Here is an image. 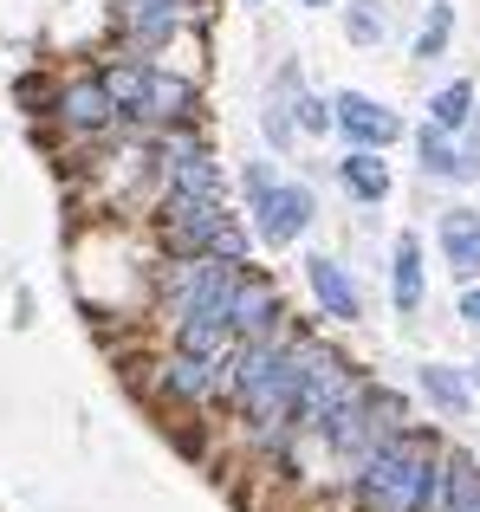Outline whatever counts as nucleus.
<instances>
[{
  "instance_id": "nucleus-1",
  "label": "nucleus",
  "mask_w": 480,
  "mask_h": 512,
  "mask_svg": "<svg viewBox=\"0 0 480 512\" xmlns=\"http://www.w3.org/2000/svg\"><path fill=\"white\" fill-rule=\"evenodd\" d=\"M98 78L104 91L117 98L124 111V130L137 137H156V130H176V124H202V85L176 65L150 59V52H104L98 59Z\"/></svg>"
},
{
  "instance_id": "nucleus-2",
  "label": "nucleus",
  "mask_w": 480,
  "mask_h": 512,
  "mask_svg": "<svg viewBox=\"0 0 480 512\" xmlns=\"http://www.w3.org/2000/svg\"><path fill=\"white\" fill-rule=\"evenodd\" d=\"M435 461H442V435L409 422V428H396L377 454H364V461L344 474V500H351V512H416Z\"/></svg>"
},
{
  "instance_id": "nucleus-3",
  "label": "nucleus",
  "mask_w": 480,
  "mask_h": 512,
  "mask_svg": "<svg viewBox=\"0 0 480 512\" xmlns=\"http://www.w3.org/2000/svg\"><path fill=\"white\" fill-rule=\"evenodd\" d=\"M150 234L163 260H234L247 266L253 253V227L234 201H182V195H156L150 201Z\"/></svg>"
},
{
  "instance_id": "nucleus-4",
  "label": "nucleus",
  "mask_w": 480,
  "mask_h": 512,
  "mask_svg": "<svg viewBox=\"0 0 480 512\" xmlns=\"http://www.w3.org/2000/svg\"><path fill=\"white\" fill-rule=\"evenodd\" d=\"M416 415H409V402L396 396L390 383H377V376H364L357 370V383L344 389V402L331 409V422H325V435L312 441V454H325L331 467H338V480L351 474L364 454H377L383 441L396 435V428H409Z\"/></svg>"
},
{
  "instance_id": "nucleus-5",
  "label": "nucleus",
  "mask_w": 480,
  "mask_h": 512,
  "mask_svg": "<svg viewBox=\"0 0 480 512\" xmlns=\"http://www.w3.org/2000/svg\"><path fill=\"white\" fill-rule=\"evenodd\" d=\"M247 266H234V260H156L150 312L163 318V325H182V318H228L234 286H240Z\"/></svg>"
},
{
  "instance_id": "nucleus-6",
  "label": "nucleus",
  "mask_w": 480,
  "mask_h": 512,
  "mask_svg": "<svg viewBox=\"0 0 480 512\" xmlns=\"http://www.w3.org/2000/svg\"><path fill=\"white\" fill-rule=\"evenodd\" d=\"M286 338H292V357H299V415H292V428H299V441H318L331 409L344 402V389L357 383V363L312 325H292Z\"/></svg>"
},
{
  "instance_id": "nucleus-7",
  "label": "nucleus",
  "mask_w": 480,
  "mask_h": 512,
  "mask_svg": "<svg viewBox=\"0 0 480 512\" xmlns=\"http://www.w3.org/2000/svg\"><path fill=\"white\" fill-rule=\"evenodd\" d=\"M150 182L156 195H182V201H228V169H221L215 143L202 124H176L150 137Z\"/></svg>"
},
{
  "instance_id": "nucleus-8",
  "label": "nucleus",
  "mask_w": 480,
  "mask_h": 512,
  "mask_svg": "<svg viewBox=\"0 0 480 512\" xmlns=\"http://www.w3.org/2000/svg\"><path fill=\"white\" fill-rule=\"evenodd\" d=\"M234 363V357H228ZM228 363L215 357H195V350H176L169 344L163 357L150 363V396L163 402V409H182V415H228Z\"/></svg>"
},
{
  "instance_id": "nucleus-9",
  "label": "nucleus",
  "mask_w": 480,
  "mask_h": 512,
  "mask_svg": "<svg viewBox=\"0 0 480 512\" xmlns=\"http://www.w3.org/2000/svg\"><path fill=\"white\" fill-rule=\"evenodd\" d=\"M46 117H52V124H59L72 143H85V150H98V143L124 137V111H117V98L104 91L98 65H91V72H72V78H65V85L46 98Z\"/></svg>"
},
{
  "instance_id": "nucleus-10",
  "label": "nucleus",
  "mask_w": 480,
  "mask_h": 512,
  "mask_svg": "<svg viewBox=\"0 0 480 512\" xmlns=\"http://www.w3.org/2000/svg\"><path fill=\"white\" fill-rule=\"evenodd\" d=\"M247 227H253V247H260V253L299 247V240L318 227V195H312V182H292V175H279V182L266 188L260 201H247Z\"/></svg>"
},
{
  "instance_id": "nucleus-11",
  "label": "nucleus",
  "mask_w": 480,
  "mask_h": 512,
  "mask_svg": "<svg viewBox=\"0 0 480 512\" xmlns=\"http://www.w3.org/2000/svg\"><path fill=\"white\" fill-rule=\"evenodd\" d=\"M111 33H117L124 52H150V59H163L182 33H195V20L176 13V7H163V0H111Z\"/></svg>"
},
{
  "instance_id": "nucleus-12",
  "label": "nucleus",
  "mask_w": 480,
  "mask_h": 512,
  "mask_svg": "<svg viewBox=\"0 0 480 512\" xmlns=\"http://www.w3.org/2000/svg\"><path fill=\"white\" fill-rule=\"evenodd\" d=\"M228 325L240 344H260V338H279V331L292 325L286 318V292H279V279L266 273V266H247L234 286V305H228Z\"/></svg>"
},
{
  "instance_id": "nucleus-13",
  "label": "nucleus",
  "mask_w": 480,
  "mask_h": 512,
  "mask_svg": "<svg viewBox=\"0 0 480 512\" xmlns=\"http://www.w3.org/2000/svg\"><path fill=\"white\" fill-rule=\"evenodd\" d=\"M331 111H338V137L357 150H390L409 137V117L390 98H370V91H331Z\"/></svg>"
},
{
  "instance_id": "nucleus-14",
  "label": "nucleus",
  "mask_w": 480,
  "mask_h": 512,
  "mask_svg": "<svg viewBox=\"0 0 480 512\" xmlns=\"http://www.w3.org/2000/svg\"><path fill=\"white\" fill-rule=\"evenodd\" d=\"M305 292H312V312L325 325H357L364 318V286L351 279V266L338 253H312L305 260Z\"/></svg>"
},
{
  "instance_id": "nucleus-15",
  "label": "nucleus",
  "mask_w": 480,
  "mask_h": 512,
  "mask_svg": "<svg viewBox=\"0 0 480 512\" xmlns=\"http://www.w3.org/2000/svg\"><path fill=\"white\" fill-rule=\"evenodd\" d=\"M416 169H422V182L474 188L480 182V150H468V137H448V130L422 124L416 130Z\"/></svg>"
},
{
  "instance_id": "nucleus-16",
  "label": "nucleus",
  "mask_w": 480,
  "mask_h": 512,
  "mask_svg": "<svg viewBox=\"0 0 480 512\" xmlns=\"http://www.w3.org/2000/svg\"><path fill=\"white\" fill-rule=\"evenodd\" d=\"M390 305L396 318H416L429 305V247H422V234L390 240Z\"/></svg>"
},
{
  "instance_id": "nucleus-17",
  "label": "nucleus",
  "mask_w": 480,
  "mask_h": 512,
  "mask_svg": "<svg viewBox=\"0 0 480 512\" xmlns=\"http://www.w3.org/2000/svg\"><path fill=\"white\" fill-rule=\"evenodd\" d=\"M435 247H442L448 273H455L461 286H474V279H480V208H468V201L442 208V221H435Z\"/></svg>"
},
{
  "instance_id": "nucleus-18",
  "label": "nucleus",
  "mask_w": 480,
  "mask_h": 512,
  "mask_svg": "<svg viewBox=\"0 0 480 512\" xmlns=\"http://www.w3.org/2000/svg\"><path fill=\"white\" fill-rule=\"evenodd\" d=\"M273 91L292 104V124H299V137H338V111H331V98L305 85V72H299L292 59L273 72Z\"/></svg>"
},
{
  "instance_id": "nucleus-19",
  "label": "nucleus",
  "mask_w": 480,
  "mask_h": 512,
  "mask_svg": "<svg viewBox=\"0 0 480 512\" xmlns=\"http://www.w3.org/2000/svg\"><path fill=\"white\" fill-rule=\"evenodd\" d=\"M331 175H338V188L357 201V208H383V201H390V188H396L383 150H357V143L338 156V163H331Z\"/></svg>"
},
{
  "instance_id": "nucleus-20",
  "label": "nucleus",
  "mask_w": 480,
  "mask_h": 512,
  "mask_svg": "<svg viewBox=\"0 0 480 512\" xmlns=\"http://www.w3.org/2000/svg\"><path fill=\"white\" fill-rule=\"evenodd\" d=\"M416 396L429 402L442 422H468V415H474V383H468L461 363H442V357L422 363V370H416Z\"/></svg>"
},
{
  "instance_id": "nucleus-21",
  "label": "nucleus",
  "mask_w": 480,
  "mask_h": 512,
  "mask_svg": "<svg viewBox=\"0 0 480 512\" xmlns=\"http://www.w3.org/2000/svg\"><path fill=\"white\" fill-rule=\"evenodd\" d=\"M474 111H480V91L468 85V78H448L442 91H429V124L448 130V137H461V130L474 124Z\"/></svg>"
},
{
  "instance_id": "nucleus-22",
  "label": "nucleus",
  "mask_w": 480,
  "mask_h": 512,
  "mask_svg": "<svg viewBox=\"0 0 480 512\" xmlns=\"http://www.w3.org/2000/svg\"><path fill=\"white\" fill-rule=\"evenodd\" d=\"M338 26H344V39H351L357 52L383 46V39H390V0H344Z\"/></svg>"
},
{
  "instance_id": "nucleus-23",
  "label": "nucleus",
  "mask_w": 480,
  "mask_h": 512,
  "mask_svg": "<svg viewBox=\"0 0 480 512\" xmlns=\"http://www.w3.org/2000/svg\"><path fill=\"white\" fill-rule=\"evenodd\" d=\"M448 46H455V0H429L422 7V26H416V59L422 65H435V59H448Z\"/></svg>"
},
{
  "instance_id": "nucleus-24",
  "label": "nucleus",
  "mask_w": 480,
  "mask_h": 512,
  "mask_svg": "<svg viewBox=\"0 0 480 512\" xmlns=\"http://www.w3.org/2000/svg\"><path fill=\"white\" fill-rule=\"evenodd\" d=\"M260 137L273 143V156H286V150H299V124H292V104L279 98V91H266V104H260Z\"/></svg>"
},
{
  "instance_id": "nucleus-25",
  "label": "nucleus",
  "mask_w": 480,
  "mask_h": 512,
  "mask_svg": "<svg viewBox=\"0 0 480 512\" xmlns=\"http://www.w3.org/2000/svg\"><path fill=\"white\" fill-rule=\"evenodd\" d=\"M273 182H279V169L266 163V156H247V163H240V201H260Z\"/></svg>"
},
{
  "instance_id": "nucleus-26",
  "label": "nucleus",
  "mask_w": 480,
  "mask_h": 512,
  "mask_svg": "<svg viewBox=\"0 0 480 512\" xmlns=\"http://www.w3.org/2000/svg\"><path fill=\"white\" fill-rule=\"evenodd\" d=\"M461 325L480 331V279H474V286H461Z\"/></svg>"
},
{
  "instance_id": "nucleus-27",
  "label": "nucleus",
  "mask_w": 480,
  "mask_h": 512,
  "mask_svg": "<svg viewBox=\"0 0 480 512\" xmlns=\"http://www.w3.org/2000/svg\"><path fill=\"white\" fill-rule=\"evenodd\" d=\"M292 7H305V13H318V7H344V0H292Z\"/></svg>"
},
{
  "instance_id": "nucleus-28",
  "label": "nucleus",
  "mask_w": 480,
  "mask_h": 512,
  "mask_svg": "<svg viewBox=\"0 0 480 512\" xmlns=\"http://www.w3.org/2000/svg\"><path fill=\"white\" fill-rule=\"evenodd\" d=\"M461 137H468V150H480V111H474V124L461 130Z\"/></svg>"
},
{
  "instance_id": "nucleus-29",
  "label": "nucleus",
  "mask_w": 480,
  "mask_h": 512,
  "mask_svg": "<svg viewBox=\"0 0 480 512\" xmlns=\"http://www.w3.org/2000/svg\"><path fill=\"white\" fill-rule=\"evenodd\" d=\"M468 383H474V396H480V357L468 363Z\"/></svg>"
},
{
  "instance_id": "nucleus-30",
  "label": "nucleus",
  "mask_w": 480,
  "mask_h": 512,
  "mask_svg": "<svg viewBox=\"0 0 480 512\" xmlns=\"http://www.w3.org/2000/svg\"><path fill=\"white\" fill-rule=\"evenodd\" d=\"M240 7H266V0H240Z\"/></svg>"
}]
</instances>
